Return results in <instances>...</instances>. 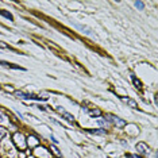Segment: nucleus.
<instances>
[{"label": "nucleus", "instance_id": "f257e3e1", "mask_svg": "<svg viewBox=\"0 0 158 158\" xmlns=\"http://www.w3.org/2000/svg\"><path fill=\"white\" fill-rule=\"evenodd\" d=\"M16 95V97L19 99H23V100H42L39 96H35V95H32V93H23V92H15Z\"/></svg>", "mask_w": 158, "mask_h": 158}, {"label": "nucleus", "instance_id": "f03ea898", "mask_svg": "<svg viewBox=\"0 0 158 158\" xmlns=\"http://www.w3.org/2000/svg\"><path fill=\"white\" fill-rule=\"evenodd\" d=\"M107 119L109 122H112L114 124H116L118 127H124V126H126V122H124L123 119H119L118 116H114V115H108Z\"/></svg>", "mask_w": 158, "mask_h": 158}, {"label": "nucleus", "instance_id": "7ed1b4c3", "mask_svg": "<svg viewBox=\"0 0 158 158\" xmlns=\"http://www.w3.org/2000/svg\"><path fill=\"white\" fill-rule=\"evenodd\" d=\"M137 150L143 153V154H149V153H150V149L145 145V143H138V145H137Z\"/></svg>", "mask_w": 158, "mask_h": 158}, {"label": "nucleus", "instance_id": "20e7f679", "mask_svg": "<svg viewBox=\"0 0 158 158\" xmlns=\"http://www.w3.org/2000/svg\"><path fill=\"white\" fill-rule=\"evenodd\" d=\"M0 65H3V66H7V68H11V69H18V70H26L25 68H22V66H19V65H12V64H9V62H6V61H0Z\"/></svg>", "mask_w": 158, "mask_h": 158}, {"label": "nucleus", "instance_id": "39448f33", "mask_svg": "<svg viewBox=\"0 0 158 158\" xmlns=\"http://www.w3.org/2000/svg\"><path fill=\"white\" fill-rule=\"evenodd\" d=\"M120 99L123 100V101H124V103H127V104H130V105H131V108H138V105H137V103H135V101H134V100H132V99H128V97H123V96H122Z\"/></svg>", "mask_w": 158, "mask_h": 158}, {"label": "nucleus", "instance_id": "423d86ee", "mask_svg": "<svg viewBox=\"0 0 158 158\" xmlns=\"http://www.w3.org/2000/svg\"><path fill=\"white\" fill-rule=\"evenodd\" d=\"M62 115H64V119H66V120H68L69 123H72V124H74V118L70 114H68L66 111H64V112H61Z\"/></svg>", "mask_w": 158, "mask_h": 158}, {"label": "nucleus", "instance_id": "0eeeda50", "mask_svg": "<svg viewBox=\"0 0 158 158\" xmlns=\"http://www.w3.org/2000/svg\"><path fill=\"white\" fill-rule=\"evenodd\" d=\"M131 80H132V83H134V85H135V87L138 88V89H141L142 88V84H141V81L138 80L135 76H131Z\"/></svg>", "mask_w": 158, "mask_h": 158}, {"label": "nucleus", "instance_id": "6e6552de", "mask_svg": "<svg viewBox=\"0 0 158 158\" xmlns=\"http://www.w3.org/2000/svg\"><path fill=\"white\" fill-rule=\"evenodd\" d=\"M0 15H3L4 18L9 19V20H14V16H12L9 12H7V11H3V9H0Z\"/></svg>", "mask_w": 158, "mask_h": 158}, {"label": "nucleus", "instance_id": "1a4fd4ad", "mask_svg": "<svg viewBox=\"0 0 158 158\" xmlns=\"http://www.w3.org/2000/svg\"><path fill=\"white\" fill-rule=\"evenodd\" d=\"M88 114L91 115V116H100V115H101V112H100V109H89Z\"/></svg>", "mask_w": 158, "mask_h": 158}, {"label": "nucleus", "instance_id": "9d476101", "mask_svg": "<svg viewBox=\"0 0 158 158\" xmlns=\"http://www.w3.org/2000/svg\"><path fill=\"white\" fill-rule=\"evenodd\" d=\"M89 134H100V135H104V134H107V131H105V128H103V130H88Z\"/></svg>", "mask_w": 158, "mask_h": 158}, {"label": "nucleus", "instance_id": "9b49d317", "mask_svg": "<svg viewBox=\"0 0 158 158\" xmlns=\"http://www.w3.org/2000/svg\"><path fill=\"white\" fill-rule=\"evenodd\" d=\"M134 4H135V7L139 8V9H143V8H145V3H143V2H135Z\"/></svg>", "mask_w": 158, "mask_h": 158}, {"label": "nucleus", "instance_id": "f8f14e48", "mask_svg": "<svg viewBox=\"0 0 158 158\" xmlns=\"http://www.w3.org/2000/svg\"><path fill=\"white\" fill-rule=\"evenodd\" d=\"M97 123L100 124V126H103V127H107L108 124H109L107 120H104V119H100V120H97Z\"/></svg>", "mask_w": 158, "mask_h": 158}, {"label": "nucleus", "instance_id": "ddd939ff", "mask_svg": "<svg viewBox=\"0 0 158 158\" xmlns=\"http://www.w3.org/2000/svg\"><path fill=\"white\" fill-rule=\"evenodd\" d=\"M51 150H54V153H55V154H57V155H58V157H61V153H60V150H58V149H57V147H55V146H53V149H51Z\"/></svg>", "mask_w": 158, "mask_h": 158}]
</instances>
